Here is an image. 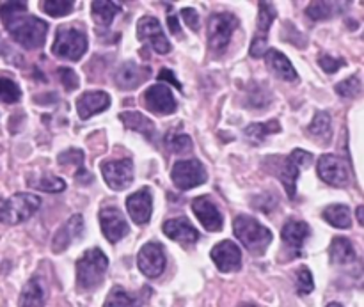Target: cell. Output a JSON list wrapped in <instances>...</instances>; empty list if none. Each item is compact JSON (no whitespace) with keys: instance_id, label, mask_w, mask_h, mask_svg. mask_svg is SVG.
I'll list each match as a JSON object with an SVG mask.
<instances>
[{"instance_id":"9c48e42d","label":"cell","mask_w":364,"mask_h":307,"mask_svg":"<svg viewBox=\"0 0 364 307\" xmlns=\"http://www.w3.org/2000/svg\"><path fill=\"white\" fill-rule=\"evenodd\" d=\"M102 169L105 183L109 185L112 190H124L134 181V162L130 158L124 160H107L100 166Z\"/></svg>"},{"instance_id":"f35d334b","label":"cell","mask_w":364,"mask_h":307,"mask_svg":"<svg viewBox=\"0 0 364 307\" xmlns=\"http://www.w3.org/2000/svg\"><path fill=\"white\" fill-rule=\"evenodd\" d=\"M295 284H297L299 295H309L315 290V281H313L311 272L309 269L302 266L297 270V277H295Z\"/></svg>"},{"instance_id":"bcb514c9","label":"cell","mask_w":364,"mask_h":307,"mask_svg":"<svg viewBox=\"0 0 364 307\" xmlns=\"http://www.w3.org/2000/svg\"><path fill=\"white\" fill-rule=\"evenodd\" d=\"M77 181H78V183H82V185H87V183H91V181H92V176L87 173V171L84 169V167H78Z\"/></svg>"},{"instance_id":"74e56055","label":"cell","mask_w":364,"mask_h":307,"mask_svg":"<svg viewBox=\"0 0 364 307\" xmlns=\"http://www.w3.org/2000/svg\"><path fill=\"white\" fill-rule=\"evenodd\" d=\"M334 89H336L338 95L343 96V98H358L363 91V84L361 80H359V77H350L347 78V80L336 84Z\"/></svg>"},{"instance_id":"1f68e13d","label":"cell","mask_w":364,"mask_h":307,"mask_svg":"<svg viewBox=\"0 0 364 307\" xmlns=\"http://www.w3.org/2000/svg\"><path fill=\"white\" fill-rule=\"evenodd\" d=\"M103 307H141V301L137 297H132L121 286H114Z\"/></svg>"},{"instance_id":"6da1fadb","label":"cell","mask_w":364,"mask_h":307,"mask_svg":"<svg viewBox=\"0 0 364 307\" xmlns=\"http://www.w3.org/2000/svg\"><path fill=\"white\" fill-rule=\"evenodd\" d=\"M27 2H0V18L11 38L27 50L41 48L45 45L48 23L39 18L25 16Z\"/></svg>"},{"instance_id":"7402d4cb","label":"cell","mask_w":364,"mask_h":307,"mask_svg":"<svg viewBox=\"0 0 364 307\" xmlns=\"http://www.w3.org/2000/svg\"><path fill=\"white\" fill-rule=\"evenodd\" d=\"M265 63L269 66V70L272 71L276 77L283 78L287 82H295L297 80V71L291 66L290 59L284 55L283 52L276 48H269L265 53Z\"/></svg>"},{"instance_id":"44dd1931","label":"cell","mask_w":364,"mask_h":307,"mask_svg":"<svg viewBox=\"0 0 364 307\" xmlns=\"http://www.w3.org/2000/svg\"><path fill=\"white\" fill-rule=\"evenodd\" d=\"M110 96L103 91H87L77 99V112L80 119H89L95 114L109 109Z\"/></svg>"},{"instance_id":"681fc988","label":"cell","mask_w":364,"mask_h":307,"mask_svg":"<svg viewBox=\"0 0 364 307\" xmlns=\"http://www.w3.org/2000/svg\"><path fill=\"white\" fill-rule=\"evenodd\" d=\"M327 307H343V306H341V304H338V302H331V304L327 306Z\"/></svg>"},{"instance_id":"5bb4252c","label":"cell","mask_w":364,"mask_h":307,"mask_svg":"<svg viewBox=\"0 0 364 307\" xmlns=\"http://www.w3.org/2000/svg\"><path fill=\"white\" fill-rule=\"evenodd\" d=\"M100 226H102L103 237L110 244H117L121 238H124L130 233L127 219H124L123 213L117 208H103L100 212Z\"/></svg>"},{"instance_id":"f546056e","label":"cell","mask_w":364,"mask_h":307,"mask_svg":"<svg viewBox=\"0 0 364 307\" xmlns=\"http://www.w3.org/2000/svg\"><path fill=\"white\" fill-rule=\"evenodd\" d=\"M279 130H281V124L277 123L276 119H272L269 121V123L249 124V126L244 130V134L251 142H255V144H262L269 135L277 134Z\"/></svg>"},{"instance_id":"3957f363","label":"cell","mask_w":364,"mask_h":307,"mask_svg":"<svg viewBox=\"0 0 364 307\" xmlns=\"http://www.w3.org/2000/svg\"><path fill=\"white\" fill-rule=\"evenodd\" d=\"M109 258L98 247L89 249L77 262V284L82 290H95L103 283Z\"/></svg>"},{"instance_id":"484cf974","label":"cell","mask_w":364,"mask_h":307,"mask_svg":"<svg viewBox=\"0 0 364 307\" xmlns=\"http://www.w3.org/2000/svg\"><path fill=\"white\" fill-rule=\"evenodd\" d=\"M329 256L331 262L336 263V265H348V263L355 262V249L348 238L336 237L331 242Z\"/></svg>"},{"instance_id":"d6986e66","label":"cell","mask_w":364,"mask_h":307,"mask_svg":"<svg viewBox=\"0 0 364 307\" xmlns=\"http://www.w3.org/2000/svg\"><path fill=\"white\" fill-rule=\"evenodd\" d=\"M149 68L141 66V64L134 63V60H127L121 64L116 71V84L121 89H135L148 80Z\"/></svg>"},{"instance_id":"4dcf8cb0","label":"cell","mask_w":364,"mask_h":307,"mask_svg":"<svg viewBox=\"0 0 364 307\" xmlns=\"http://www.w3.org/2000/svg\"><path fill=\"white\" fill-rule=\"evenodd\" d=\"M21 99V91L20 85L9 77V75L0 73V103H18Z\"/></svg>"},{"instance_id":"f907efd6","label":"cell","mask_w":364,"mask_h":307,"mask_svg":"<svg viewBox=\"0 0 364 307\" xmlns=\"http://www.w3.org/2000/svg\"><path fill=\"white\" fill-rule=\"evenodd\" d=\"M238 307H258V306H255V304H240Z\"/></svg>"},{"instance_id":"f1b7e54d","label":"cell","mask_w":364,"mask_h":307,"mask_svg":"<svg viewBox=\"0 0 364 307\" xmlns=\"http://www.w3.org/2000/svg\"><path fill=\"white\" fill-rule=\"evenodd\" d=\"M308 131L311 137H315L316 141L323 142V144H327V142L331 141V137H333V131H331V116L327 112H316L315 117H313L311 124L308 126Z\"/></svg>"},{"instance_id":"9a60e30c","label":"cell","mask_w":364,"mask_h":307,"mask_svg":"<svg viewBox=\"0 0 364 307\" xmlns=\"http://www.w3.org/2000/svg\"><path fill=\"white\" fill-rule=\"evenodd\" d=\"M144 103L155 114H173L176 112V99L173 91L164 84H155L144 92Z\"/></svg>"},{"instance_id":"d6a6232c","label":"cell","mask_w":364,"mask_h":307,"mask_svg":"<svg viewBox=\"0 0 364 307\" xmlns=\"http://www.w3.org/2000/svg\"><path fill=\"white\" fill-rule=\"evenodd\" d=\"M338 6H340V4L334 2H313L309 4L308 9H306V14H308L313 21L329 20V18H333L334 14L338 13Z\"/></svg>"},{"instance_id":"d590c367","label":"cell","mask_w":364,"mask_h":307,"mask_svg":"<svg viewBox=\"0 0 364 307\" xmlns=\"http://www.w3.org/2000/svg\"><path fill=\"white\" fill-rule=\"evenodd\" d=\"M166 146L171 153H188L192 149V139L187 134L169 131L166 135Z\"/></svg>"},{"instance_id":"d4e9b609","label":"cell","mask_w":364,"mask_h":307,"mask_svg":"<svg viewBox=\"0 0 364 307\" xmlns=\"http://www.w3.org/2000/svg\"><path fill=\"white\" fill-rule=\"evenodd\" d=\"M45 306V286L39 277H32L20 293L18 307H43Z\"/></svg>"},{"instance_id":"cb8c5ba5","label":"cell","mask_w":364,"mask_h":307,"mask_svg":"<svg viewBox=\"0 0 364 307\" xmlns=\"http://www.w3.org/2000/svg\"><path fill=\"white\" fill-rule=\"evenodd\" d=\"M119 119L128 130L139 131L144 135L146 139H155L156 137V126L149 117H146L141 112H121Z\"/></svg>"},{"instance_id":"8d00e7d4","label":"cell","mask_w":364,"mask_h":307,"mask_svg":"<svg viewBox=\"0 0 364 307\" xmlns=\"http://www.w3.org/2000/svg\"><path fill=\"white\" fill-rule=\"evenodd\" d=\"M41 9L48 16H66L75 9V2H71V0H45V2H41Z\"/></svg>"},{"instance_id":"8fae6325","label":"cell","mask_w":364,"mask_h":307,"mask_svg":"<svg viewBox=\"0 0 364 307\" xmlns=\"http://www.w3.org/2000/svg\"><path fill=\"white\" fill-rule=\"evenodd\" d=\"M137 266L149 279H156V277L162 276L164 270H166V252H164L162 245L156 244V242L146 244L139 251Z\"/></svg>"},{"instance_id":"ffe728a7","label":"cell","mask_w":364,"mask_h":307,"mask_svg":"<svg viewBox=\"0 0 364 307\" xmlns=\"http://www.w3.org/2000/svg\"><path fill=\"white\" fill-rule=\"evenodd\" d=\"M164 233L171 240L183 245H192L199 240V231L185 217H178V219H171L167 222H164Z\"/></svg>"},{"instance_id":"603a6c76","label":"cell","mask_w":364,"mask_h":307,"mask_svg":"<svg viewBox=\"0 0 364 307\" xmlns=\"http://www.w3.org/2000/svg\"><path fill=\"white\" fill-rule=\"evenodd\" d=\"M309 235H311V230H309L308 224L301 222V220H290V222L284 224L283 231H281L284 244L290 245L291 249H297V251L304 247Z\"/></svg>"},{"instance_id":"e575fe53","label":"cell","mask_w":364,"mask_h":307,"mask_svg":"<svg viewBox=\"0 0 364 307\" xmlns=\"http://www.w3.org/2000/svg\"><path fill=\"white\" fill-rule=\"evenodd\" d=\"M28 185L38 190L43 192H53V194H59V192L66 190V181L60 180L59 176H53V174H45V176H39L36 181L28 180Z\"/></svg>"},{"instance_id":"52a82bcc","label":"cell","mask_w":364,"mask_h":307,"mask_svg":"<svg viewBox=\"0 0 364 307\" xmlns=\"http://www.w3.org/2000/svg\"><path fill=\"white\" fill-rule=\"evenodd\" d=\"M311 162L313 155L304 151V149H294V153H290V156L284 160L283 169L279 173V180L290 199H295V195H297L299 174H301L302 169H308Z\"/></svg>"},{"instance_id":"ab89813d","label":"cell","mask_w":364,"mask_h":307,"mask_svg":"<svg viewBox=\"0 0 364 307\" xmlns=\"http://www.w3.org/2000/svg\"><path fill=\"white\" fill-rule=\"evenodd\" d=\"M57 162H59L60 166L84 167V151L78 148H70L57 156Z\"/></svg>"},{"instance_id":"f6af8a7d","label":"cell","mask_w":364,"mask_h":307,"mask_svg":"<svg viewBox=\"0 0 364 307\" xmlns=\"http://www.w3.org/2000/svg\"><path fill=\"white\" fill-rule=\"evenodd\" d=\"M156 78H159L160 82H169V84H173L174 87L180 89V91H181V87H183V85L180 84V80H176V77H174V73L171 70H160L159 77Z\"/></svg>"},{"instance_id":"8992f818","label":"cell","mask_w":364,"mask_h":307,"mask_svg":"<svg viewBox=\"0 0 364 307\" xmlns=\"http://www.w3.org/2000/svg\"><path fill=\"white\" fill-rule=\"evenodd\" d=\"M238 18L231 13H217L208 20V46L213 52H224L228 48Z\"/></svg>"},{"instance_id":"4316f807","label":"cell","mask_w":364,"mask_h":307,"mask_svg":"<svg viewBox=\"0 0 364 307\" xmlns=\"http://www.w3.org/2000/svg\"><path fill=\"white\" fill-rule=\"evenodd\" d=\"M92 18L100 27H110L114 16L123 11V6L117 2H107V0H96L91 4Z\"/></svg>"},{"instance_id":"ac0fdd59","label":"cell","mask_w":364,"mask_h":307,"mask_svg":"<svg viewBox=\"0 0 364 307\" xmlns=\"http://www.w3.org/2000/svg\"><path fill=\"white\" fill-rule=\"evenodd\" d=\"M84 233V217L82 215H73L68 222H64L63 226L57 230V233L52 238V251L53 252H63L77 240L80 235Z\"/></svg>"},{"instance_id":"7dc6e473","label":"cell","mask_w":364,"mask_h":307,"mask_svg":"<svg viewBox=\"0 0 364 307\" xmlns=\"http://www.w3.org/2000/svg\"><path fill=\"white\" fill-rule=\"evenodd\" d=\"M167 25H169L171 32H173L174 36H180L181 34V27H180V20H178L176 16H169L167 18Z\"/></svg>"},{"instance_id":"2e32d148","label":"cell","mask_w":364,"mask_h":307,"mask_svg":"<svg viewBox=\"0 0 364 307\" xmlns=\"http://www.w3.org/2000/svg\"><path fill=\"white\" fill-rule=\"evenodd\" d=\"M192 212L198 217L199 222L203 224V227L208 231H220L224 226L223 213L219 212L215 205L212 203V199H208L206 195L201 198H196L192 201Z\"/></svg>"},{"instance_id":"836d02e7","label":"cell","mask_w":364,"mask_h":307,"mask_svg":"<svg viewBox=\"0 0 364 307\" xmlns=\"http://www.w3.org/2000/svg\"><path fill=\"white\" fill-rule=\"evenodd\" d=\"M259 13H258V36L259 38H267L270 25L274 23L277 16V11L274 4L270 2H259Z\"/></svg>"},{"instance_id":"ba28073f","label":"cell","mask_w":364,"mask_h":307,"mask_svg":"<svg viewBox=\"0 0 364 307\" xmlns=\"http://www.w3.org/2000/svg\"><path fill=\"white\" fill-rule=\"evenodd\" d=\"M171 178H173L174 187L180 188V190H191V188L199 187L208 180L205 166L199 160H180V162H176L171 171Z\"/></svg>"},{"instance_id":"b9f144b4","label":"cell","mask_w":364,"mask_h":307,"mask_svg":"<svg viewBox=\"0 0 364 307\" xmlns=\"http://www.w3.org/2000/svg\"><path fill=\"white\" fill-rule=\"evenodd\" d=\"M320 66H322L326 73H336V71H340L345 66V60L331 55H322L320 57Z\"/></svg>"},{"instance_id":"7a4b0ae2","label":"cell","mask_w":364,"mask_h":307,"mask_svg":"<svg viewBox=\"0 0 364 307\" xmlns=\"http://www.w3.org/2000/svg\"><path fill=\"white\" fill-rule=\"evenodd\" d=\"M233 231L240 244L255 256H262L272 242V233L269 227L262 226L258 220L249 215H238L233 220Z\"/></svg>"},{"instance_id":"e0dca14e","label":"cell","mask_w":364,"mask_h":307,"mask_svg":"<svg viewBox=\"0 0 364 307\" xmlns=\"http://www.w3.org/2000/svg\"><path fill=\"white\" fill-rule=\"evenodd\" d=\"M127 210L135 224H139V226L148 224L149 219H151V212H153V198L149 188L144 187L141 188V190L128 195Z\"/></svg>"},{"instance_id":"30bf717a","label":"cell","mask_w":364,"mask_h":307,"mask_svg":"<svg viewBox=\"0 0 364 307\" xmlns=\"http://www.w3.org/2000/svg\"><path fill=\"white\" fill-rule=\"evenodd\" d=\"M137 38L139 41L148 43L156 53H169L171 43L164 34V28L160 21L153 16H142L137 23Z\"/></svg>"},{"instance_id":"c3c4849f","label":"cell","mask_w":364,"mask_h":307,"mask_svg":"<svg viewBox=\"0 0 364 307\" xmlns=\"http://www.w3.org/2000/svg\"><path fill=\"white\" fill-rule=\"evenodd\" d=\"M363 212H364V208H363V206H359V208H358V220H359V224H363V222H364V215H363Z\"/></svg>"},{"instance_id":"60d3db41","label":"cell","mask_w":364,"mask_h":307,"mask_svg":"<svg viewBox=\"0 0 364 307\" xmlns=\"http://www.w3.org/2000/svg\"><path fill=\"white\" fill-rule=\"evenodd\" d=\"M57 77H59L63 87H66V91H75V89H78L80 80H78L77 73H75L71 68H59V70H57Z\"/></svg>"},{"instance_id":"7c38bea8","label":"cell","mask_w":364,"mask_h":307,"mask_svg":"<svg viewBox=\"0 0 364 307\" xmlns=\"http://www.w3.org/2000/svg\"><path fill=\"white\" fill-rule=\"evenodd\" d=\"M318 176L333 187H345L350 180L348 166L336 155H323L318 160Z\"/></svg>"},{"instance_id":"ee69618b","label":"cell","mask_w":364,"mask_h":307,"mask_svg":"<svg viewBox=\"0 0 364 307\" xmlns=\"http://www.w3.org/2000/svg\"><path fill=\"white\" fill-rule=\"evenodd\" d=\"M267 50H269V45H267V38H259V36H256L255 41L251 43V55L255 57V59H259V57H263L267 53Z\"/></svg>"},{"instance_id":"277c9868","label":"cell","mask_w":364,"mask_h":307,"mask_svg":"<svg viewBox=\"0 0 364 307\" xmlns=\"http://www.w3.org/2000/svg\"><path fill=\"white\" fill-rule=\"evenodd\" d=\"M41 206V199L32 194H14L9 199H0V224H20L31 219Z\"/></svg>"},{"instance_id":"5b68a950","label":"cell","mask_w":364,"mask_h":307,"mask_svg":"<svg viewBox=\"0 0 364 307\" xmlns=\"http://www.w3.org/2000/svg\"><path fill=\"white\" fill-rule=\"evenodd\" d=\"M87 52V36L73 27H59L55 41L52 45V53L59 59L80 60Z\"/></svg>"},{"instance_id":"83f0119b","label":"cell","mask_w":364,"mask_h":307,"mask_svg":"<svg viewBox=\"0 0 364 307\" xmlns=\"http://www.w3.org/2000/svg\"><path fill=\"white\" fill-rule=\"evenodd\" d=\"M322 217L326 219V222L338 227V230H348L352 226V213L347 205L327 206V208H323Z\"/></svg>"},{"instance_id":"7bdbcfd3","label":"cell","mask_w":364,"mask_h":307,"mask_svg":"<svg viewBox=\"0 0 364 307\" xmlns=\"http://www.w3.org/2000/svg\"><path fill=\"white\" fill-rule=\"evenodd\" d=\"M181 16H183L185 23H187L188 28H192V31H199L201 21H199L198 11L192 9V7H185V9H181Z\"/></svg>"},{"instance_id":"4fadbf2b","label":"cell","mask_w":364,"mask_h":307,"mask_svg":"<svg viewBox=\"0 0 364 307\" xmlns=\"http://www.w3.org/2000/svg\"><path fill=\"white\" fill-rule=\"evenodd\" d=\"M210 258L215 263L217 270L224 274L237 272L242 266V252L231 240L219 242L210 252Z\"/></svg>"}]
</instances>
